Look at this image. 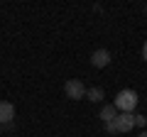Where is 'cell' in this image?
Instances as JSON below:
<instances>
[{
	"mask_svg": "<svg viewBox=\"0 0 147 137\" xmlns=\"http://www.w3.org/2000/svg\"><path fill=\"white\" fill-rule=\"evenodd\" d=\"M64 91H66V95L71 100H81L86 95V86H84V81H79V79L66 81V83H64Z\"/></svg>",
	"mask_w": 147,
	"mask_h": 137,
	"instance_id": "obj_3",
	"label": "cell"
},
{
	"mask_svg": "<svg viewBox=\"0 0 147 137\" xmlns=\"http://www.w3.org/2000/svg\"><path fill=\"white\" fill-rule=\"evenodd\" d=\"M113 127H115V135L118 132H130L135 127V115L132 113H118L115 120H113Z\"/></svg>",
	"mask_w": 147,
	"mask_h": 137,
	"instance_id": "obj_2",
	"label": "cell"
},
{
	"mask_svg": "<svg viewBox=\"0 0 147 137\" xmlns=\"http://www.w3.org/2000/svg\"><path fill=\"white\" fill-rule=\"evenodd\" d=\"M115 115H118V110H115V105H103V110H100V120L103 122H110V120H115Z\"/></svg>",
	"mask_w": 147,
	"mask_h": 137,
	"instance_id": "obj_6",
	"label": "cell"
},
{
	"mask_svg": "<svg viewBox=\"0 0 147 137\" xmlns=\"http://www.w3.org/2000/svg\"><path fill=\"white\" fill-rule=\"evenodd\" d=\"M142 54H145V59H147V44H145V47H142Z\"/></svg>",
	"mask_w": 147,
	"mask_h": 137,
	"instance_id": "obj_9",
	"label": "cell"
},
{
	"mask_svg": "<svg viewBox=\"0 0 147 137\" xmlns=\"http://www.w3.org/2000/svg\"><path fill=\"white\" fill-rule=\"evenodd\" d=\"M12 118H15V108H12V103L0 100V125H7Z\"/></svg>",
	"mask_w": 147,
	"mask_h": 137,
	"instance_id": "obj_4",
	"label": "cell"
},
{
	"mask_svg": "<svg viewBox=\"0 0 147 137\" xmlns=\"http://www.w3.org/2000/svg\"><path fill=\"white\" fill-rule=\"evenodd\" d=\"M115 110H120V113H132L137 108V93L135 91H130V88H125V91H120V93L115 95Z\"/></svg>",
	"mask_w": 147,
	"mask_h": 137,
	"instance_id": "obj_1",
	"label": "cell"
},
{
	"mask_svg": "<svg viewBox=\"0 0 147 137\" xmlns=\"http://www.w3.org/2000/svg\"><path fill=\"white\" fill-rule=\"evenodd\" d=\"M86 98L88 100H93V103H98V100H103V88H91V91H86Z\"/></svg>",
	"mask_w": 147,
	"mask_h": 137,
	"instance_id": "obj_7",
	"label": "cell"
},
{
	"mask_svg": "<svg viewBox=\"0 0 147 137\" xmlns=\"http://www.w3.org/2000/svg\"><path fill=\"white\" fill-rule=\"evenodd\" d=\"M145 122H147V118H142V115H135V125H137V127H145Z\"/></svg>",
	"mask_w": 147,
	"mask_h": 137,
	"instance_id": "obj_8",
	"label": "cell"
},
{
	"mask_svg": "<svg viewBox=\"0 0 147 137\" xmlns=\"http://www.w3.org/2000/svg\"><path fill=\"white\" fill-rule=\"evenodd\" d=\"M91 64H93L96 68L108 66V64H110V54L105 52V49H96V52H93V56H91Z\"/></svg>",
	"mask_w": 147,
	"mask_h": 137,
	"instance_id": "obj_5",
	"label": "cell"
},
{
	"mask_svg": "<svg viewBox=\"0 0 147 137\" xmlns=\"http://www.w3.org/2000/svg\"><path fill=\"white\" fill-rule=\"evenodd\" d=\"M0 130H3V125H0Z\"/></svg>",
	"mask_w": 147,
	"mask_h": 137,
	"instance_id": "obj_11",
	"label": "cell"
},
{
	"mask_svg": "<svg viewBox=\"0 0 147 137\" xmlns=\"http://www.w3.org/2000/svg\"><path fill=\"white\" fill-rule=\"evenodd\" d=\"M140 137H147V132H140Z\"/></svg>",
	"mask_w": 147,
	"mask_h": 137,
	"instance_id": "obj_10",
	"label": "cell"
}]
</instances>
